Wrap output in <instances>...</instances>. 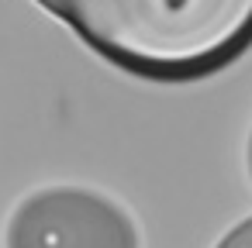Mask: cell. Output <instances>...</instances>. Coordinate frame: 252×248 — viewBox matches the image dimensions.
<instances>
[{
	"label": "cell",
	"instance_id": "cell-2",
	"mask_svg": "<svg viewBox=\"0 0 252 248\" xmlns=\"http://www.w3.org/2000/svg\"><path fill=\"white\" fill-rule=\"evenodd\" d=\"M4 248H142V234L114 196L56 183L18 200L4 227Z\"/></svg>",
	"mask_w": 252,
	"mask_h": 248
},
{
	"label": "cell",
	"instance_id": "cell-1",
	"mask_svg": "<svg viewBox=\"0 0 252 248\" xmlns=\"http://www.w3.org/2000/svg\"><path fill=\"white\" fill-rule=\"evenodd\" d=\"M104 62L149 83H197L252 49V0H35Z\"/></svg>",
	"mask_w": 252,
	"mask_h": 248
},
{
	"label": "cell",
	"instance_id": "cell-3",
	"mask_svg": "<svg viewBox=\"0 0 252 248\" xmlns=\"http://www.w3.org/2000/svg\"><path fill=\"white\" fill-rule=\"evenodd\" d=\"M214 248H252V214L249 217H242Z\"/></svg>",
	"mask_w": 252,
	"mask_h": 248
},
{
	"label": "cell",
	"instance_id": "cell-4",
	"mask_svg": "<svg viewBox=\"0 0 252 248\" xmlns=\"http://www.w3.org/2000/svg\"><path fill=\"white\" fill-rule=\"evenodd\" d=\"M245 169H249V179H252V128H249V141H245Z\"/></svg>",
	"mask_w": 252,
	"mask_h": 248
}]
</instances>
